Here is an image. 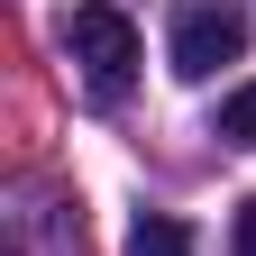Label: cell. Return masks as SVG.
Instances as JSON below:
<instances>
[{"instance_id":"2","label":"cell","mask_w":256,"mask_h":256,"mask_svg":"<svg viewBox=\"0 0 256 256\" xmlns=\"http://www.w3.org/2000/svg\"><path fill=\"white\" fill-rule=\"evenodd\" d=\"M165 55H174V74H183V82H210L220 64H238V55H247V10H229V0H192V10H174Z\"/></svg>"},{"instance_id":"3","label":"cell","mask_w":256,"mask_h":256,"mask_svg":"<svg viewBox=\"0 0 256 256\" xmlns=\"http://www.w3.org/2000/svg\"><path fill=\"white\" fill-rule=\"evenodd\" d=\"M10 238H18V256H82V238H74V210H64L55 192H28V202L10 210Z\"/></svg>"},{"instance_id":"1","label":"cell","mask_w":256,"mask_h":256,"mask_svg":"<svg viewBox=\"0 0 256 256\" xmlns=\"http://www.w3.org/2000/svg\"><path fill=\"white\" fill-rule=\"evenodd\" d=\"M64 37H74V64H82V82L101 92V101H119V92L138 82V28H128V10H110V0H82Z\"/></svg>"},{"instance_id":"6","label":"cell","mask_w":256,"mask_h":256,"mask_svg":"<svg viewBox=\"0 0 256 256\" xmlns=\"http://www.w3.org/2000/svg\"><path fill=\"white\" fill-rule=\"evenodd\" d=\"M229 238H238V256H256V202H238V229Z\"/></svg>"},{"instance_id":"5","label":"cell","mask_w":256,"mask_h":256,"mask_svg":"<svg viewBox=\"0 0 256 256\" xmlns=\"http://www.w3.org/2000/svg\"><path fill=\"white\" fill-rule=\"evenodd\" d=\"M220 138H229V146H256V82L220 101Z\"/></svg>"},{"instance_id":"4","label":"cell","mask_w":256,"mask_h":256,"mask_svg":"<svg viewBox=\"0 0 256 256\" xmlns=\"http://www.w3.org/2000/svg\"><path fill=\"white\" fill-rule=\"evenodd\" d=\"M128 256H192V229L165 220V210H146L138 229H128Z\"/></svg>"}]
</instances>
